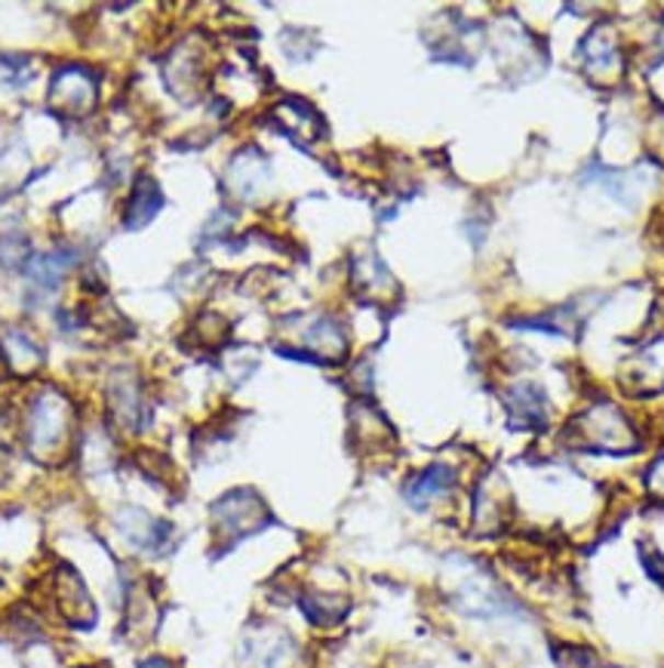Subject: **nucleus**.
Wrapping results in <instances>:
<instances>
[{"instance_id": "obj_1", "label": "nucleus", "mask_w": 664, "mask_h": 668, "mask_svg": "<svg viewBox=\"0 0 664 668\" xmlns=\"http://www.w3.org/2000/svg\"><path fill=\"white\" fill-rule=\"evenodd\" d=\"M75 438V407L59 388H41L22 414V444L37 462H56Z\"/></svg>"}, {"instance_id": "obj_2", "label": "nucleus", "mask_w": 664, "mask_h": 668, "mask_svg": "<svg viewBox=\"0 0 664 668\" xmlns=\"http://www.w3.org/2000/svg\"><path fill=\"white\" fill-rule=\"evenodd\" d=\"M95 105V75L80 65H65L49 83V109L65 117H83Z\"/></svg>"}, {"instance_id": "obj_3", "label": "nucleus", "mask_w": 664, "mask_h": 668, "mask_svg": "<svg viewBox=\"0 0 664 668\" xmlns=\"http://www.w3.org/2000/svg\"><path fill=\"white\" fill-rule=\"evenodd\" d=\"M268 511L262 506V499L250 490H234V494L221 496L213 506V527L219 530V536H247L265 524Z\"/></svg>"}, {"instance_id": "obj_4", "label": "nucleus", "mask_w": 664, "mask_h": 668, "mask_svg": "<svg viewBox=\"0 0 664 668\" xmlns=\"http://www.w3.org/2000/svg\"><path fill=\"white\" fill-rule=\"evenodd\" d=\"M0 361H3V366H7L13 376L25 380V376H32V373L41 370V364H44V349L34 342L32 333H25V330H19V327H3V330H0Z\"/></svg>"}, {"instance_id": "obj_5", "label": "nucleus", "mask_w": 664, "mask_h": 668, "mask_svg": "<svg viewBox=\"0 0 664 668\" xmlns=\"http://www.w3.org/2000/svg\"><path fill=\"white\" fill-rule=\"evenodd\" d=\"M117 527H121V536L136 548V552H160L167 545V536H170V524L167 521H158V518H148L145 511L129 509L117 518Z\"/></svg>"}, {"instance_id": "obj_6", "label": "nucleus", "mask_w": 664, "mask_h": 668, "mask_svg": "<svg viewBox=\"0 0 664 668\" xmlns=\"http://www.w3.org/2000/svg\"><path fill=\"white\" fill-rule=\"evenodd\" d=\"M53 595H56L68 622H75V625L95 622V604L90 601V591L75 570H59L56 582H53Z\"/></svg>"}, {"instance_id": "obj_7", "label": "nucleus", "mask_w": 664, "mask_h": 668, "mask_svg": "<svg viewBox=\"0 0 664 668\" xmlns=\"http://www.w3.org/2000/svg\"><path fill=\"white\" fill-rule=\"evenodd\" d=\"M453 484H456V475L449 465H427L425 472H419L407 484V499L412 509H427V506L440 502L443 496L453 490Z\"/></svg>"}, {"instance_id": "obj_8", "label": "nucleus", "mask_w": 664, "mask_h": 668, "mask_svg": "<svg viewBox=\"0 0 664 668\" xmlns=\"http://www.w3.org/2000/svg\"><path fill=\"white\" fill-rule=\"evenodd\" d=\"M111 407L117 414V422L129 431H139L145 426V404H142V385L139 382H127V376H117L111 385Z\"/></svg>"}, {"instance_id": "obj_9", "label": "nucleus", "mask_w": 664, "mask_h": 668, "mask_svg": "<svg viewBox=\"0 0 664 668\" xmlns=\"http://www.w3.org/2000/svg\"><path fill=\"white\" fill-rule=\"evenodd\" d=\"M160 207H163V194H160L158 182L142 176V179L136 182L133 194H129L124 223H127V228H142V225H148L158 216Z\"/></svg>"}, {"instance_id": "obj_10", "label": "nucleus", "mask_w": 664, "mask_h": 668, "mask_svg": "<svg viewBox=\"0 0 664 668\" xmlns=\"http://www.w3.org/2000/svg\"><path fill=\"white\" fill-rule=\"evenodd\" d=\"M68 256L65 253H47L41 256V259H34L32 265H28V278H32L34 286H41V290H56L59 286V281L65 278V271H68Z\"/></svg>"}, {"instance_id": "obj_11", "label": "nucleus", "mask_w": 664, "mask_h": 668, "mask_svg": "<svg viewBox=\"0 0 664 668\" xmlns=\"http://www.w3.org/2000/svg\"><path fill=\"white\" fill-rule=\"evenodd\" d=\"M139 668H173V663H170V659H163V656H151V659H142Z\"/></svg>"}]
</instances>
